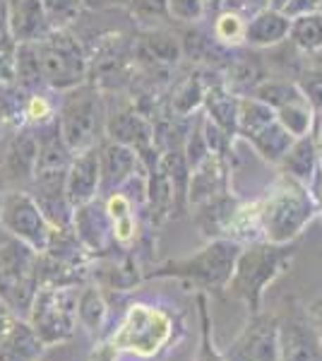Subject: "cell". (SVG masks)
<instances>
[{"mask_svg":"<svg viewBox=\"0 0 322 361\" xmlns=\"http://www.w3.org/2000/svg\"><path fill=\"white\" fill-rule=\"evenodd\" d=\"M294 248L286 243H255L248 250H241L233 267V275L228 279L226 289L231 296L241 299L248 306L250 316L260 313L262 294L274 282L286 265H289Z\"/></svg>","mask_w":322,"mask_h":361,"instance_id":"cell-1","label":"cell"},{"mask_svg":"<svg viewBox=\"0 0 322 361\" xmlns=\"http://www.w3.org/2000/svg\"><path fill=\"white\" fill-rule=\"evenodd\" d=\"M238 253H241V248L236 241L214 238L188 258L163 263L154 272H149V277H173L190 282L192 287L204 289V292H219V289H226L228 279L233 275Z\"/></svg>","mask_w":322,"mask_h":361,"instance_id":"cell-2","label":"cell"},{"mask_svg":"<svg viewBox=\"0 0 322 361\" xmlns=\"http://www.w3.org/2000/svg\"><path fill=\"white\" fill-rule=\"evenodd\" d=\"M171 333L173 323L168 313L147 304H135L128 308V313L123 316L120 325L116 328L109 342L120 354L151 359L166 347V342L171 340Z\"/></svg>","mask_w":322,"mask_h":361,"instance_id":"cell-3","label":"cell"},{"mask_svg":"<svg viewBox=\"0 0 322 361\" xmlns=\"http://www.w3.org/2000/svg\"><path fill=\"white\" fill-rule=\"evenodd\" d=\"M313 202L303 183L291 178L260 207V229L269 243H289L313 219Z\"/></svg>","mask_w":322,"mask_h":361,"instance_id":"cell-4","label":"cell"},{"mask_svg":"<svg viewBox=\"0 0 322 361\" xmlns=\"http://www.w3.org/2000/svg\"><path fill=\"white\" fill-rule=\"evenodd\" d=\"M27 320L46 347L70 340L78 328V289L39 287Z\"/></svg>","mask_w":322,"mask_h":361,"instance_id":"cell-5","label":"cell"},{"mask_svg":"<svg viewBox=\"0 0 322 361\" xmlns=\"http://www.w3.org/2000/svg\"><path fill=\"white\" fill-rule=\"evenodd\" d=\"M238 121H241V133L248 140H253L257 152L265 159L277 161L289 152L294 135L279 123L277 114L265 102H260V99L243 102L241 111H238Z\"/></svg>","mask_w":322,"mask_h":361,"instance_id":"cell-6","label":"cell"},{"mask_svg":"<svg viewBox=\"0 0 322 361\" xmlns=\"http://www.w3.org/2000/svg\"><path fill=\"white\" fill-rule=\"evenodd\" d=\"M104 123V106L99 92L92 87H82L73 92L63 109V140L70 149H85L94 147L99 130Z\"/></svg>","mask_w":322,"mask_h":361,"instance_id":"cell-7","label":"cell"},{"mask_svg":"<svg viewBox=\"0 0 322 361\" xmlns=\"http://www.w3.org/2000/svg\"><path fill=\"white\" fill-rule=\"evenodd\" d=\"M39 56L44 78L54 87L70 90L85 80L87 56L78 39L70 37L68 32H56L44 44H39Z\"/></svg>","mask_w":322,"mask_h":361,"instance_id":"cell-8","label":"cell"},{"mask_svg":"<svg viewBox=\"0 0 322 361\" xmlns=\"http://www.w3.org/2000/svg\"><path fill=\"white\" fill-rule=\"evenodd\" d=\"M0 224L10 236L20 238L22 243L32 246L34 250H46L54 226L44 217L41 207L37 205L34 197L25 193H13L3 197V207H0Z\"/></svg>","mask_w":322,"mask_h":361,"instance_id":"cell-9","label":"cell"},{"mask_svg":"<svg viewBox=\"0 0 322 361\" xmlns=\"http://www.w3.org/2000/svg\"><path fill=\"white\" fill-rule=\"evenodd\" d=\"M226 361H279V318L253 313L243 333L233 340Z\"/></svg>","mask_w":322,"mask_h":361,"instance_id":"cell-10","label":"cell"},{"mask_svg":"<svg viewBox=\"0 0 322 361\" xmlns=\"http://www.w3.org/2000/svg\"><path fill=\"white\" fill-rule=\"evenodd\" d=\"M279 361H322V345L308 308H291L279 320Z\"/></svg>","mask_w":322,"mask_h":361,"instance_id":"cell-11","label":"cell"},{"mask_svg":"<svg viewBox=\"0 0 322 361\" xmlns=\"http://www.w3.org/2000/svg\"><path fill=\"white\" fill-rule=\"evenodd\" d=\"M255 97L265 102L267 106H274L279 111V123L294 137L306 135L310 128V106L308 99L298 87L289 82H267L255 90Z\"/></svg>","mask_w":322,"mask_h":361,"instance_id":"cell-12","label":"cell"},{"mask_svg":"<svg viewBox=\"0 0 322 361\" xmlns=\"http://www.w3.org/2000/svg\"><path fill=\"white\" fill-rule=\"evenodd\" d=\"M97 190H99V154L94 147H89L70 164L66 178V195L68 202L75 209L94 200Z\"/></svg>","mask_w":322,"mask_h":361,"instance_id":"cell-13","label":"cell"},{"mask_svg":"<svg viewBox=\"0 0 322 361\" xmlns=\"http://www.w3.org/2000/svg\"><path fill=\"white\" fill-rule=\"evenodd\" d=\"M75 234L80 241L92 250H104L111 238V217L99 202H87V205L75 207L73 212Z\"/></svg>","mask_w":322,"mask_h":361,"instance_id":"cell-14","label":"cell"},{"mask_svg":"<svg viewBox=\"0 0 322 361\" xmlns=\"http://www.w3.org/2000/svg\"><path fill=\"white\" fill-rule=\"evenodd\" d=\"M44 347L29 320L17 318L8 333L0 337V361H39Z\"/></svg>","mask_w":322,"mask_h":361,"instance_id":"cell-15","label":"cell"},{"mask_svg":"<svg viewBox=\"0 0 322 361\" xmlns=\"http://www.w3.org/2000/svg\"><path fill=\"white\" fill-rule=\"evenodd\" d=\"M135 171V152L125 145L116 142L99 154V188L111 190L113 185H120L125 178H130Z\"/></svg>","mask_w":322,"mask_h":361,"instance_id":"cell-16","label":"cell"},{"mask_svg":"<svg viewBox=\"0 0 322 361\" xmlns=\"http://www.w3.org/2000/svg\"><path fill=\"white\" fill-rule=\"evenodd\" d=\"M13 29L22 42H39L49 32V17H46L41 0H13Z\"/></svg>","mask_w":322,"mask_h":361,"instance_id":"cell-17","label":"cell"},{"mask_svg":"<svg viewBox=\"0 0 322 361\" xmlns=\"http://www.w3.org/2000/svg\"><path fill=\"white\" fill-rule=\"evenodd\" d=\"M109 133H111V137H113L116 142L125 145V147H137L140 152H144V149H147L149 137H151L149 126L144 123L137 114H130V111L111 116Z\"/></svg>","mask_w":322,"mask_h":361,"instance_id":"cell-18","label":"cell"},{"mask_svg":"<svg viewBox=\"0 0 322 361\" xmlns=\"http://www.w3.org/2000/svg\"><path fill=\"white\" fill-rule=\"evenodd\" d=\"M37 154L39 145L32 137L15 140L13 147L5 152L3 176L8 180H29L34 176V169H37Z\"/></svg>","mask_w":322,"mask_h":361,"instance_id":"cell-19","label":"cell"},{"mask_svg":"<svg viewBox=\"0 0 322 361\" xmlns=\"http://www.w3.org/2000/svg\"><path fill=\"white\" fill-rule=\"evenodd\" d=\"M289 34V20L277 13V10H267V13H260L245 27V39L250 44L257 46H269V44H277Z\"/></svg>","mask_w":322,"mask_h":361,"instance_id":"cell-20","label":"cell"},{"mask_svg":"<svg viewBox=\"0 0 322 361\" xmlns=\"http://www.w3.org/2000/svg\"><path fill=\"white\" fill-rule=\"evenodd\" d=\"M284 169L286 176H291L298 183H308L313 178L315 169V147L308 137H301L289 147V152L284 154Z\"/></svg>","mask_w":322,"mask_h":361,"instance_id":"cell-21","label":"cell"},{"mask_svg":"<svg viewBox=\"0 0 322 361\" xmlns=\"http://www.w3.org/2000/svg\"><path fill=\"white\" fill-rule=\"evenodd\" d=\"M106 299L97 287H87L78 294V320L89 333H99L106 320Z\"/></svg>","mask_w":322,"mask_h":361,"instance_id":"cell-22","label":"cell"},{"mask_svg":"<svg viewBox=\"0 0 322 361\" xmlns=\"http://www.w3.org/2000/svg\"><path fill=\"white\" fill-rule=\"evenodd\" d=\"M178 54H180V49L173 37L161 34V32L144 34V39H142L144 58H149V61H154V63H166V66H171V63L178 61Z\"/></svg>","mask_w":322,"mask_h":361,"instance_id":"cell-23","label":"cell"},{"mask_svg":"<svg viewBox=\"0 0 322 361\" xmlns=\"http://www.w3.org/2000/svg\"><path fill=\"white\" fill-rule=\"evenodd\" d=\"M291 37L301 49L315 51L322 46V17L320 15H303L291 27Z\"/></svg>","mask_w":322,"mask_h":361,"instance_id":"cell-24","label":"cell"},{"mask_svg":"<svg viewBox=\"0 0 322 361\" xmlns=\"http://www.w3.org/2000/svg\"><path fill=\"white\" fill-rule=\"evenodd\" d=\"M207 104H209V114L214 116V123L224 128L226 133H231L236 128V118H238L233 99L221 90H209Z\"/></svg>","mask_w":322,"mask_h":361,"instance_id":"cell-25","label":"cell"},{"mask_svg":"<svg viewBox=\"0 0 322 361\" xmlns=\"http://www.w3.org/2000/svg\"><path fill=\"white\" fill-rule=\"evenodd\" d=\"M197 306H200V347H197L195 361H226L214 345L212 320H209V311H207V299H204L202 294L197 296Z\"/></svg>","mask_w":322,"mask_h":361,"instance_id":"cell-26","label":"cell"},{"mask_svg":"<svg viewBox=\"0 0 322 361\" xmlns=\"http://www.w3.org/2000/svg\"><path fill=\"white\" fill-rule=\"evenodd\" d=\"M17 73H20L25 85H37L44 78V68H41L39 46H22L20 58H17Z\"/></svg>","mask_w":322,"mask_h":361,"instance_id":"cell-27","label":"cell"},{"mask_svg":"<svg viewBox=\"0 0 322 361\" xmlns=\"http://www.w3.org/2000/svg\"><path fill=\"white\" fill-rule=\"evenodd\" d=\"M41 3H44L46 17L58 27L70 25L73 20H78L82 8V0H41Z\"/></svg>","mask_w":322,"mask_h":361,"instance_id":"cell-28","label":"cell"},{"mask_svg":"<svg viewBox=\"0 0 322 361\" xmlns=\"http://www.w3.org/2000/svg\"><path fill=\"white\" fill-rule=\"evenodd\" d=\"M216 37L228 44H238L241 39H245V27L241 17L236 13H226L224 17H219V22H216Z\"/></svg>","mask_w":322,"mask_h":361,"instance_id":"cell-29","label":"cell"},{"mask_svg":"<svg viewBox=\"0 0 322 361\" xmlns=\"http://www.w3.org/2000/svg\"><path fill=\"white\" fill-rule=\"evenodd\" d=\"M303 94H308L306 99L313 106L322 109V73L306 75V80H303Z\"/></svg>","mask_w":322,"mask_h":361,"instance_id":"cell-30","label":"cell"},{"mask_svg":"<svg viewBox=\"0 0 322 361\" xmlns=\"http://www.w3.org/2000/svg\"><path fill=\"white\" fill-rule=\"evenodd\" d=\"M168 0H132V10L142 17H159L166 13Z\"/></svg>","mask_w":322,"mask_h":361,"instance_id":"cell-31","label":"cell"},{"mask_svg":"<svg viewBox=\"0 0 322 361\" xmlns=\"http://www.w3.org/2000/svg\"><path fill=\"white\" fill-rule=\"evenodd\" d=\"M168 5H171L173 15H178L180 20H192V17L200 15L202 8L200 0H168Z\"/></svg>","mask_w":322,"mask_h":361,"instance_id":"cell-32","label":"cell"},{"mask_svg":"<svg viewBox=\"0 0 322 361\" xmlns=\"http://www.w3.org/2000/svg\"><path fill=\"white\" fill-rule=\"evenodd\" d=\"M318 5H320V0H289L282 13L284 15H308L310 10H315Z\"/></svg>","mask_w":322,"mask_h":361,"instance_id":"cell-33","label":"cell"},{"mask_svg":"<svg viewBox=\"0 0 322 361\" xmlns=\"http://www.w3.org/2000/svg\"><path fill=\"white\" fill-rule=\"evenodd\" d=\"M120 357V352L116 349L111 342H104V345H99L94 352L89 354V361H116Z\"/></svg>","mask_w":322,"mask_h":361,"instance_id":"cell-34","label":"cell"},{"mask_svg":"<svg viewBox=\"0 0 322 361\" xmlns=\"http://www.w3.org/2000/svg\"><path fill=\"white\" fill-rule=\"evenodd\" d=\"M17 320V316L13 313V308H10L8 304H5L3 299H0V337H3L5 333L10 330V325H13Z\"/></svg>","mask_w":322,"mask_h":361,"instance_id":"cell-35","label":"cell"},{"mask_svg":"<svg viewBox=\"0 0 322 361\" xmlns=\"http://www.w3.org/2000/svg\"><path fill=\"white\" fill-rule=\"evenodd\" d=\"M46 114H49V104H46L41 97H34L32 104H29V116L37 121V118H46Z\"/></svg>","mask_w":322,"mask_h":361,"instance_id":"cell-36","label":"cell"},{"mask_svg":"<svg viewBox=\"0 0 322 361\" xmlns=\"http://www.w3.org/2000/svg\"><path fill=\"white\" fill-rule=\"evenodd\" d=\"M308 313H310V318H313L315 330H318V337H320V345H322V299L315 301V304L308 308Z\"/></svg>","mask_w":322,"mask_h":361,"instance_id":"cell-37","label":"cell"},{"mask_svg":"<svg viewBox=\"0 0 322 361\" xmlns=\"http://www.w3.org/2000/svg\"><path fill=\"white\" fill-rule=\"evenodd\" d=\"M92 8H101V5H109V3H125V0H87Z\"/></svg>","mask_w":322,"mask_h":361,"instance_id":"cell-38","label":"cell"},{"mask_svg":"<svg viewBox=\"0 0 322 361\" xmlns=\"http://www.w3.org/2000/svg\"><path fill=\"white\" fill-rule=\"evenodd\" d=\"M286 3H289V0H272V10H284L286 8Z\"/></svg>","mask_w":322,"mask_h":361,"instance_id":"cell-39","label":"cell"},{"mask_svg":"<svg viewBox=\"0 0 322 361\" xmlns=\"http://www.w3.org/2000/svg\"><path fill=\"white\" fill-rule=\"evenodd\" d=\"M228 3H231V0H228ZM250 3H262V0H233V5H250Z\"/></svg>","mask_w":322,"mask_h":361,"instance_id":"cell-40","label":"cell"},{"mask_svg":"<svg viewBox=\"0 0 322 361\" xmlns=\"http://www.w3.org/2000/svg\"><path fill=\"white\" fill-rule=\"evenodd\" d=\"M320 154H322V116H320Z\"/></svg>","mask_w":322,"mask_h":361,"instance_id":"cell-41","label":"cell"},{"mask_svg":"<svg viewBox=\"0 0 322 361\" xmlns=\"http://www.w3.org/2000/svg\"><path fill=\"white\" fill-rule=\"evenodd\" d=\"M200 3H204V5H209V3H212V5H219V0H200Z\"/></svg>","mask_w":322,"mask_h":361,"instance_id":"cell-42","label":"cell"},{"mask_svg":"<svg viewBox=\"0 0 322 361\" xmlns=\"http://www.w3.org/2000/svg\"><path fill=\"white\" fill-rule=\"evenodd\" d=\"M0 207H3V197H0Z\"/></svg>","mask_w":322,"mask_h":361,"instance_id":"cell-43","label":"cell"}]
</instances>
